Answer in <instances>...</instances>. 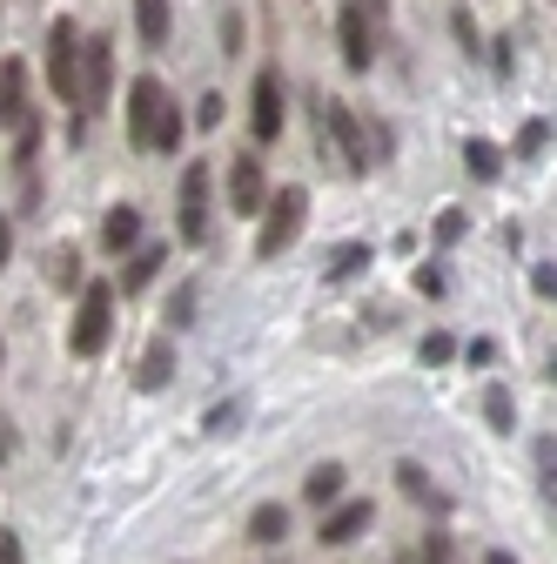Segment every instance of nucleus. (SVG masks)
Listing matches in <instances>:
<instances>
[{"mask_svg":"<svg viewBox=\"0 0 557 564\" xmlns=\"http://www.w3.org/2000/svg\"><path fill=\"white\" fill-rule=\"evenodd\" d=\"M262 229H255V256L262 262H275V256H283L296 236H303V223H309V188H275L269 202H262V216H255Z\"/></svg>","mask_w":557,"mask_h":564,"instance_id":"obj_1","label":"nucleus"},{"mask_svg":"<svg viewBox=\"0 0 557 564\" xmlns=\"http://www.w3.org/2000/svg\"><path fill=\"white\" fill-rule=\"evenodd\" d=\"M114 336V282H81V310H75V329H67V349L81 364H95Z\"/></svg>","mask_w":557,"mask_h":564,"instance_id":"obj_2","label":"nucleus"},{"mask_svg":"<svg viewBox=\"0 0 557 564\" xmlns=\"http://www.w3.org/2000/svg\"><path fill=\"white\" fill-rule=\"evenodd\" d=\"M47 88H54V101L81 108V28L67 14L47 28Z\"/></svg>","mask_w":557,"mask_h":564,"instance_id":"obj_3","label":"nucleus"},{"mask_svg":"<svg viewBox=\"0 0 557 564\" xmlns=\"http://www.w3.org/2000/svg\"><path fill=\"white\" fill-rule=\"evenodd\" d=\"M316 121H323V141H336V155H342V175H370V169H376V149L363 141L357 115L342 108V101H323V108H316Z\"/></svg>","mask_w":557,"mask_h":564,"instance_id":"obj_4","label":"nucleus"},{"mask_svg":"<svg viewBox=\"0 0 557 564\" xmlns=\"http://www.w3.org/2000/svg\"><path fill=\"white\" fill-rule=\"evenodd\" d=\"M208 188H216V169L208 162H188L182 169V195H175V229H182V242H201L208 236Z\"/></svg>","mask_w":557,"mask_h":564,"instance_id":"obj_5","label":"nucleus"},{"mask_svg":"<svg viewBox=\"0 0 557 564\" xmlns=\"http://www.w3.org/2000/svg\"><path fill=\"white\" fill-rule=\"evenodd\" d=\"M336 47H342V67H350V75H370V61H376V28L357 14V0H342V8H336Z\"/></svg>","mask_w":557,"mask_h":564,"instance_id":"obj_6","label":"nucleus"},{"mask_svg":"<svg viewBox=\"0 0 557 564\" xmlns=\"http://www.w3.org/2000/svg\"><path fill=\"white\" fill-rule=\"evenodd\" d=\"M162 101H168V88H162L155 75H134V82H128V141H134V149H149Z\"/></svg>","mask_w":557,"mask_h":564,"instance_id":"obj_7","label":"nucleus"},{"mask_svg":"<svg viewBox=\"0 0 557 564\" xmlns=\"http://www.w3.org/2000/svg\"><path fill=\"white\" fill-rule=\"evenodd\" d=\"M108 82H114V41L95 34V41H81V115L108 101Z\"/></svg>","mask_w":557,"mask_h":564,"instance_id":"obj_8","label":"nucleus"},{"mask_svg":"<svg viewBox=\"0 0 557 564\" xmlns=\"http://www.w3.org/2000/svg\"><path fill=\"white\" fill-rule=\"evenodd\" d=\"M262 202H269V175L255 155H236L229 162V216H262Z\"/></svg>","mask_w":557,"mask_h":564,"instance_id":"obj_9","label":"nucleus"},{"mask_svg":"<svg viewBox=\"0 0 557 564\" xmlns=\"http://www.w3.org/2000/svg\"><path fill=\"white\" fill-rule=\"evenodd\" d=\"M249 134H255V141H275V134H283V82H275V67H262V75H255Z\"/></svg>","mask_w":557,"mask_h":564,"instance_id":"obj_10","label":"nucleus"},{"mask_svg":"<svg viewBox=\"0 0 557 564\" xmlns=\"http://www.w3.org/2000/svg\"><path fill=\"white\" fill-rule=\"evenodd\" d=\"M370 518H376V505L370 498H350V505H336V511H323V544H357L363 531H370Z\"/></svg>","mask_w":557,"mask_h":564,"instance_id":"obj_11","label":"nucleus"},{"mask_svg":"<svg viewBox=\"0 0 557 564\" xmlns=\"http://www.w3.org/2000/svg\"><path fill=\"white\" fill-rule=\"evenodd\" d=\"M134 242H142V208H134V202H114L108 216H101V249H108V256H128Z\"/></svg>","mask_w":557,"mask_h":564,"instance_id":"obj_12","label":"nucleus"},{"mask_svg":"<svg viewBox=\"0 0 557 564\" xmlns=\"http://www.w3.org/2000/svg\"><path fill=\"white\" fill-rule=\"evenodd\" d=\"M0 121H8V128H28V67H21V61L0 67Z\"/></svg>","mask_w":557,"mask_h":564,"instance_id":"obj_13","label":"nucleus"},{"mask_svg":"<svg viewBox=\"0 0 557 564\" xmlns=\"http://www.w3.org/2000/svg\"><path fill=\"white\" fill-rule=\"evenodd\" d=\"M342 484H350V470H342V464H316V470H309V477H303V498H309V505H323V511H329V505H336V498H342Z\"/></svg>","mask_w":557,"mask_h":564,"instance_id":"obj_14","label":"nucleus"},{"mask_svg":"<svg viewBox=\"0 0 557 564\" xmlns=\"http://www.w3.org/2000/svg\"><path fill=\"white\" fill-rule=\"evenodd\" d=\"M168 377H175V349H168V336H155L149 357H142V370H134V390H162Z\"/></svg>","mask_w":557,"mask_h":564,"instance_id":"obj_15","label":"nucleus"},{"mask_svg":"<svg viewBox=\"0 0 557 564\" xmlns=\"http://www.w3.org/2000/svg\"><path fill=\"white\" fill-rule=\"evenodd\" d=\"M134 34L142 47H168V0H134Z\"/></svg>","mask_w":557,"mask_h":564,"instance_id":"obj_16","label":"nucleus"},{"mask_svg":"<svg viewBox=\"0 0 557 564\" xmlns=\"http://www.w3.org/2000/svg\"><path fill=\"white\" fill-rule=\"evenodd\" d=\"M463 169L477 175V182H498V169H504V149H498V141H463Z\"/></svg>","mask_w":557,"mask_h":564,"instance_id":"obj_17","label":"nucleus"},{"mask_svg":"<svg viewBox=\"0 0 557 564\" xmlns=\"http://www.w3.org/2000/svg\"><path fill=\"white\" fill-rule=\"evenodd\" d=\"M249 538H255V544H283V538H290V511H283V505H262V511L249 518Z\"/></svg>","mask_w":557,"mask_h":564,"instance_id":"obj_18","label":"nucleus"},{"mask_svg":"<svg viewBox=\"0 0 557 564\" xmlns=\"http://www.w3.org/2000/svg\"><path fill=\"white\" fill-rule=\"evenodd\" d=\"M162 262H168V249H134V262H128V275H121V290H149V282L162 275Z\"/></svg>","mask_w":557,"mask_h":564,"instance_id":"obj_19","label":"nucleus"},{"mask_svg":"<svg viewBox=\"0 0 557 564\" xmlns=\"http://www.w3.org/2000/svg\"><path fill=\"white\" fill-rule=\"evenodd\" d=\"M175 141H182V115H175V101H162L155 134H149V155H175Z\"/></svg>","mask_w":557,"mask_h":564,"instance_id":"obj_20","label":"nucleus"},{"mask_svg":"<svg viewBox=\"0 0 557 564\" xmlns=\"http://www.w3.org/2000/svg\"><path fill=\"white\" fill-rule=\"evenodd\" d=\"M363 262H370V242H342V249L329 256V282H350V275H363Z\"/></svg>","mask_w":557,"mask_h":564,"instance_id":"obj_21","label":"nucleus"},{"mask_svg":"<svg viewBox=\"0 0 557 564\" xmlns=\"http://www.w3.org/2000/svg\"><path fill=\"white\" fill-rule=\"evenodd\" d=\"M54 290H81V249H54Z\"/></svg>","mask_w":557,"mask_h":564,"instance_id":"obj_22","label":"nucleus"},{"mask_svg":"<svg viewBox=\"0 0 557 564\" xmlns=\"http://www.w3.org/2000/svg\"><path fill=\"white\" fill-rule=\"evenodd\" d=\"M195 303H201V290H195V282H182L175 303H168V323H175V329H182V323H195Z\"/></svg>","mask_w":557,"mask_h":564,"instance_id":"obj_23","label":"nucleus"},{"mask_svg":"<svg viewBox=\"0 0 557 564\" xmlns=\"http://www.w3.org/2000/svg\"><path fill=\"white\" fill-rule=\"evenodd\" d=\"M483 416H491V431L504 437V431H511V390H491V397H483Z\"/></svg>","mask_w":557,"mask_h":564,"instance_id":"obj_24","label":"nucleus"},{"mask_svg":"<svg viewBox=\"0 0 557 564\" xmlns=\"http://www.w3.org/2000/svg\"><path fill=\"white\" fill-rule=\"evenodd\" d=\"M537 149H550V121H524L517 128V155H537Z\"/></svg>","mask_w":557,"mask_h":564,"instance_id":"obj_25","label":"nucleus"},{"mask_svg":"<svg viewBox=\"0 0 557 564\" xmlns=\"http://www.w3.org/2000/svg\"><path fill=\"white\" fill-rule=\"evenodd\" d=\"M450 357H457V343H450L444 329H430V336H424V364H450Z\"/></svg>","mask_w":557,"mask_h":564,"instance_id":"obj_26","label":"nucleus"},{"mask_svg":"<svg viewBox=\"0 0 557 564\" xmlns=\"http://www.w3.org/2000/svg\"><path fill=\"white\" fill-rule=\"evenodd\" d=\"M396 477H403V490H409V498H430V477L416 470V464H396Z\"/></svg>","mask_w":557,"mask_h":564,"instance_id":"obj_27","label":"nucleus"},{"mask_svg":"<svg viewBox=\"0 0 557 564\" xmlns=\"http://www.w3.org/2000/svg\"><path fill=\"white\" fill-rule=\"evenodd\" d=\"M222 121V95H201V108H195V128H216Z\"/></svg>","mask_w":557,"mask_h":564,"instance_id":"obj_28","label":"nucleus"},{"mask_svg":"<svg viewBox=\"0 0 557 564\" xmlns=\"http://www.w3.org/2000/svg\"><path fill=\"white\" fill-rule=\"evenodd\" d=\"M531 290H537V296H544V303H550V296H557V269H550V262H537V275H531Z\"/></svg>","mask_w":557,"mask_h":564,"instance_id":"obj_29","label":"nucleus"},{"mask_svg":"<svg viewBox=\"0 0 557 564\" xmlns=\"http://www.w3.org/2000/svg\"><path fill=\"white\" fill-rule=\"evenodd\" d=\"M416 290H424V296H444V269H416Z\"/></svg>","mask_w":557,"mask_h":564,"instance_id":"obj_30","label":"nucleus"},{"mask_svg":"<svg viewBox=\"0 0 557 564\" xmlns=\"http://www.w3.org/2000/svg\"><path fill=\"white\" fill-rule=\"evenodd\" d=\"M208 431L229 437V431H236V403H229V410H208Z\"/></svg>","mask_w":557,"mask_h":564,"instance_id":"obj_31","label":"nucleus"},{"mask_svg":"<svg viewBox=\"0 0 557 564\" xmlns=\"http://www.w3.org/2000/svg\"><path fill=\"white\" fill-rule=\"evenodd\" d=\"M424 557H430V564H450V538H444V531H437V538H430V544H424Z\"/></svg>","mask_w":557,"mask_h":564,"instance_id":"obj_32","label":"nucleus"},{"mask_svg":"<svg viewBox=\"0 0 557 564\" xmlns=\"http://www.w3.org/2000/svg\"><path fill=\"white\" fill-rule=\"evenodd\" d=\"M0 564H21V538L14 531H0Z\"/></svg>","mask_w":557,"mask_h":564,"instance_id":"obj_33","label":"nucleus"},{"mask_svg":"<svg viewBox=\"0 0 557 564\" xmlns=\"http://www.w3.org/2000/svg\"><path fill=\"white\" fill-rule=\"evenodd\" d=\"M8 256H14V229H8V216H0V269H8Z\"/></svg>","mask_w":557,"mask_h":564,"instance_id":"obj_34","label":"nucleus"},{"mask_svg":"<svg viewBox=\"0 0 557 564\" xmlns=\"http://www.w3.org/2000/svg\"><path fill=\"white\" fill-rule=\"evenodd\" d=\"M14 457V431H8V423H0V464H8Z\"/></svg>","mask_w":557,"mask_h":564,"instance_id":"obj_35","label":"nucleus"},{"mask_svg":"<svg viewBox=\"0 0 557 564\" xmlns=\"http://www.w3.org/2000/svg\"><path fill=\"white\" fill-rule=\"evenodd\" d=\"M483 564H517V557L511 551H483Z\"/></svg>","mask_w":557,"mask_h":564,"instance_id":"obj_36","label":"nucleus"},{"mask_svg":"<svg viewBox=\"0 0 557 564\" xmlns=\"http://www.w3.org/2000/svg\"><path fill=\"white\" fill-rule=\"evenodd\" d=\"M0 364H8V343H0Z\"/></svg>","mask_w":557,"mask_h":564,"instance_id":"obj_37","label":"nucleus"}]
</instances>
